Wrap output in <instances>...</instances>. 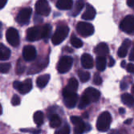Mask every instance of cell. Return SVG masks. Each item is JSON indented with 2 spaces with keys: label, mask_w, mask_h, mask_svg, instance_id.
Wrapping results in <instances>:
<instances>
[{
  "label": "cell",
  "mask_w": 134,
  "mask_h": 134,
  "mask_svg": "<svg viewBox=\"0 0 134 134\" xmlns=\"http://www.w3.org/2000/svg\"><path fill=\"white\" fill-rule=\"evenodd\" d=\"M83 117H85V118H88V113H83Z\"/></svg>",
  "instance_id": "f907efd6"
},
{
  "label": "cell",
  "mask_w": 134,
  "mask_h": 134,
  "mask_svg": "<svg viewBox=\"0 0 134 134\" xmlns=\"http://www.w3.org/2000/svg\"><path fill=\"white\" fill-rule=\"evenodd\" d=\"M83 94L88 97V99L89 100L90 102L98 101L100 100V92L97 89L94 88H86Z\"/></svg>",
  "instance_id": "5bb4252c"
},
{
  "label": "cell",
  "mask_w": 134,
  "mask_h": 134,
  "mask_svg": "<svg viewBox=\"0 0 134 134\" xmlns=\"http://www.w3.org/2000/svg\"><path fill=\"white\" fill-rule=\"evenodd\" d=\"M10 64L9 63H0V72L1 73H7L10 69Z\"/></svg>",
  "instance_id": "d6a6232c"
},
{
  "label": "cell",
  "mask_w": 134,
  "mask_h": 134,
  "mask_svg": "<svg viewBox=\"0 0 134 134\" xmlns=\"http://www.w3.org/2000/svg\"><path fill=\"white\" fill-rule=\"evenodd\" d=\"M13 87L19 91L21 94H27L32 88V81L31 79H26L24 81H15L13 83Z\"/></svg>",
  "instance_id": "ba28073f"
},
{
  "label": "cell",
  "mask_w": 134,
  "mask_h": 134,
  "mask_svg": "<svg viewBox=\"0 0 134 134\" xmlns=\"http://www.w3.org/2000/svg\"><path fill=\"white\" fill-rule=\"evenodd\" d=\"M85 3H84V0H77L74 7L72 8L71 11L70 12V15L71 16H77L80 12L82 10V9L83 8Z\"/></svg>",
  "instance_id": "44dd1931"
},
{
  "label": "cell",
  "mask_w": 134,
  "mask_h": 134,
  "mask_svg": "<svg viewBox=\"0 0 134 134\" xmlns=\"http://www.w3.org/2000/svg\"><path fill=\"white\" fill-rule=\"evenodd\" d=\"M96 14V12L94 7L91 6L90 4H87L86 10H84L83 14L82 15V19L85 20H92L95 18Z\"/></svg>",
  "instance_id": "ac0fdd59"
},
{
  "label": "cell",
  "mask_w": 134,
  "mask_h": 134,
  "mask_svg": "<svg viewBox=\"0 0 134 134\" xmlns=\"http://www.w3.org/2000/svg\"><path fill=\"white\" fill-rule=\"evenodd\" d=\"M20 131L21 132H31L33 134H38L40 132V129H21Z\"/></svg>",
  "instance_id": "8d00e7d4"
},
{
  "label": "cell",
  "mask_w": 134,
  "mask_h": 134,
  "mask_svg": "<svg viewBox=\"0 0 134 134\" xmlns=\"http://www.w3.org/2000/svg\"><path fill=\"white\" fill-rule=\"evenodd\" d=\"M90 103H91V102H90L89 100L88 99V97H87L86 96H85V95L83 94V95L81 96V97H80V100L78 107H79L80 109H83V108H86L87 106H88Z\"/></svg>",
  "instance_id": "4dcf8cb0"
},
{
  "label": "cell",
  "mask_w": 134,
  "mask_h": 134,
  "mask_svg": "<svg viewBox=\"0 0 134 134\" xmlns=\"http://www.w3.org/2000/svg\"><path fill=\"white\" fill-rule=\"evenodd\" d=\"M133 48L132 49V51H131V54H130V55H129V60L130 61H133V59H134V56H133Z\"/></svg>",
  "instance_id": "ee69618b"
},
{
  "label": "cell",
  "mask_w": 134,
  "mask_h": 134,
  "mask_svg": "<svg viewBox=\"0 0 134 134\" xmlns=\"http://www.w3.org/2000/svg\"><path fill=\"white\" fill-rule=\"evenodd\" d=\"M73 64V59L71 56H63L60 58L57 64V70L59 73L64 74L70 71Z\"/></svg>",
  "instance_id": "5b68a950"
},
{
  "label": "cell",
  "mask_w": 134,
  "mask_h": 134,
  "mask_svg": "<svg viewBox=\"0 0 134 134\" xmlns=\"http://www.w3.org/2000/svg\"><path fill=\"white\" fill-rule=\"evenodd\" d=\"M94 52L97 55V56H106L109 54L108 46L105 43H100L95 47Z\"/></svg>",
  "instance_id": "2e32d148"
},
{
  "label": "cell",
  "mask_w": 134,
  "mask_h": 134,
  "mask_svg": "<svg viewBox=\"0 0 134 134\" xmlns=\"http://www.w3.org/2000/svg\"><path fill=\"white\" fill-rule=\"evenodd\" d=\"M52 33V27L50 24L43 26H35L27 30V40L30 42L37 41L42 39H48Z\"/></svg>",
  "instance_id": "6da1fadb"
},
{
  "label": "cell",
  "mask_w": 134,
  "mask_h": 134,
  "mask_svg": "<svg viewBox=\"0 0 134 134\" xmlns=\"http://www.w3.org/2000/svg\"><path fill=\"white\" fill-rule=\"evenodd\" d=\"M31 12H32V10L30 7L23 8L19 12V14L16 17V21L19 24H21V25H25V24H27L30 21Z\"/></svg>",
  "instance_id": "8fae6325"
},
{
  "label": "cell",
  "mask_w": 134,
  "mask_h": 134,
  "mask_svg": "<svg viewBox=\"0 0 134 134\" xmlns=\"http://www.w3.org/2000/svg\"><path fill=\"white\" fill-rule=\"evenodd\" d=\"M47 65H48V58L47 57L42 59H39L30 66V68H28V71H27V74L33 75V74H36V73H39L43 69H44Z\"/></svg>",
  "instance_id": "8992f818"
},
{
  "label": "cell",
  "mask_w": 134,
  "mask_h": 134,
  "mask_svg": "<svg viewBox=\"0 0 134 134\" xmlns=\"http://www.w3.org/2000/svg\"><path fill=\"white\" fill-rule=\"evenodd\" d=\"M115 64V60L113 57H108V66L109 67H113Z\"/></svg>",
  "instance_id": "f35d334b"
},
{
  "label": "cell",
  "mask_w": 134,
  "mask_h": 134,
  "mask_svg": "<svg viewBox=\"0 0 134 134\" xmlns=\"http://www.w3.org/2000/svg\"><path fill=\"white\" fill-rule=\"evenodd\" d=\"M96 68L100 71H103L106 68L107 64V59L105 56H97L96 59Z\"/></svg>",
  "instance_id": "d4e9b609"
},
{
  "label": "cell",
  "mask_w": 134,
  "mask_h": 134,
  "mask_svg": "<svg viewBox=\"0 0 134 134\" xmlns=\"http://www.w3.org/2000/svg\"><path fill=\"white\" fill-rule=\"evenodd\" d=\"M127 4L129 7L133 8L134 7V0H127Z\"/></svg>",
  "instance_id": "b9f144b4"
},
{
  "label": "cell",
  "mask_w": 134,
  "mask_h": 134,
  "mask_svg": "<svg viewBox=\"0 0 134 134\" xmlns=\"http://www.w3.org/2000/svg\"><path fill=\"white\" fill-rule=\"evenodd\" d=\"M121 100H122V102L127 105L128 107L129 108H132L133 107V96L129 93H124L121 95Z\"/></svg>",
  "instance_id": "484cf974"
},
{
  "label": "cell",
  "mask_w": 134,
  "mask_h": 134,
  "mask_svg": "<svg viewBox=\"0 0 134 134\" xmlns=\"http://www.w3.org/2000/svg\"><path fill=\"white\" fill-rule=\"evenodd\" d=\"M36 13L39 15L48 16L51 12V7L47 0H38L35 4Z\"/></svg>",
  "instance_id": "30bf717a"
},
{
  "label": "cell",
  "mask_w": 134,
  "mask_h": 134,
  "mask_svg": "<svg viewBox=\"0 0 134 134\" xmlns=\"http://www.w3.org/2000/svg\"><path fill=\"white\" fill-rule=\"evenodd\" d=\"M78 76L81 82L83 83H86L89 80L91 76H90V73L88 71H83V70H78Z\"/></svg>",
  "instance_id": "83f0119b"
},
{
  "label": "cell",
  "mask_w": 134,
  "mask_h": 134,
  "mask_svg": "<svg viewBox=\"0 0 134 134\" xmlns=\"http://www.w3.org/2000/svg\"><path fill=\"white\" fill-rule=\"evenodd\" d=\"M11 104H12V105H14V106L19 105L20 104V98H19V96H17V95H14L13 97H12V99H11Z\"/></svg>",
  "instance_id": "d590c367"
},
{
  "label": "cell",
  "mask_w": 134,
  "mask_h": 134,
  "mask_svg": "<svg viewBox=\"0 0 134 134\" xmlns=\"http://www.w3.org/2000/svg\"><path fill=\"white\" fill-rule=\"evenodd\" d=\"M10 57V50L3 43H0V60H7Z\"/></svg>",
  "instance_id": "603a6c76"
},
{
  "label": "cell",
  "mask_w": 134,
  "mask_h": 134,
  "mask_svg": "<svg viewBox=\"0 0 134 134\" xmlns=\"http://www.w3.org/2000/svg\"><path fill=\"white\" fill-rule=\"evenodd\" d=\"M55 134H70V127L68 125H64L63 127L59 129L56 132Z\"/></svg>",
  "instance_id": "1f68e13d"
},
{
  "label": "cell",
  "mask_w": 134,
  "mask_h": 134,
  "mask_svg": "<svg viewBox=\"0 0 134 134\" xmlns=\"http://www.w3.org/2000/svg\"><path fill=\"white\" fill-rule=\"evenodd\" d=\"M71 121L74 125H79V124L83 122L82 118L80 116H71Z\"/></svg>",
  "instance_id": "836d02e7"
},
{
  "label": "cell",
  "mask_w": 134,
  "mask_h": 134,
  "mask_svg": "<svg viewBox=\"0 0 134 134\" xmlns=\"http://www.w3.org/2000/svg\"><path fill=\"white\" fill-rule=\"evenodd\" d=\"M50 80V75L48 74H45V75H42L40 76H39L36 80V84L40 88H43L44 87H46V85L48 83Z\"/></svg>",
  "instance_id": "cb8c5ba5"
},
{
  "label": "cell",
  "mask_w": 134,
  "mask_h": 134,
  "mask_svg": "<svg viewBox=\"0 0 134 134\" xmlns=\"http://www.w3.org/2000/svg\"><path fill=\"white\" fill-rule=\"evenodd\" d=\"M132 119H129V120H125V124H126V125H129V124H131V123H132Z\"/></svg>",
  "instance_id": "7dc6e473"
},
{
  "label": "cell",
  "mask_w": 134,
  "mask_h": 134,
  "mask_svg": "<svg viewBox=\"0 0 134 134\" xmlns=\"http://www.w3.org/2000/svg\"><path fill=\"white\" fill-rule=\"evenodd\" d=\"M120 28L127 34H133L134 31V19L133 15H127L120 23Z\"/></svg>",
  "instance_id": "9c48e42d"
},
{
  "label": "cell",
  "mask_w": 134,
  "mask_h": 134,
  "mask_svg": "<svg viewBox=\"0 0 134 134\" xmlns=\"http://www.w3.org/2000/svg\"><path fill=\"white\" fill-rule=\"evenodd\" d=\"M93 83L96 85H100L102 83V78L99 75V73H95L93 76Z\"/></svg>",
  "instance_id": "e575fe53"
},
{
  "label": "cell",
  "mask_w": 134,
  "mask_h": 134,
  "mask_svg": "<svg viewBox=\"0 0 134 134\" xmlns=\"http://www.w3.org/2000/svg\"><path fill=\"white\" fill-rule=\"evenodd\" d=\"M127 88H128V83H127V82L125 81V80H123L122 82H121V83H120V88H121V89H123V90H125V89H126Z\"/></svg>",
  "instance_id": "ab89813d"
},
{
  "label": "cell",
  "mask_w": 134,
  "mask_h": 134,
  "mask_svg": "<svg viewBox=\"0 0 134 134\" xmlns=\"http://www.w3.org/2000/svg\"><path fill=\"white\" fill-rule=\"evenodd\" d=\"M73 7V0H58L56 7L59 10H70Z\"/></svg>",
  "instance_id": "ffe728a7"
},
{
  "label": "cell",
  "mask_w": 134,
  "mask_h": 134,
  "mask_svg": "<svg viewBox=\"0 0 134 134\" xmlns=\"http://www.w3.org/2000/svg\"><path fill=\"white\" fill-rule=\"evenodd\" d=\"M64 96V102L67 108H73L78 101V95L76 93H68L63 94Z\"/></svg>",
  "instance_id": "4fadbf2b"
},
{
  "label": "cell",
  "mask_w": 134,
  "mask_h": 134,
  "mask_svg": "<svg viewBox=\"0 0 134 134\" xmlns=\"http://www.w3.org/2000/svg\"><path fill=\"white\" fill-rule=\"evenodd\" d=\"M25 64H24L23 61L22 60V59H19L17 61V64H16V68H15V71L17 75H22L23 73L25 71Z\"/></svg>",
  "instance_id": "f546056e"
},
{
  "label": "cell",
  "mask_w": 134,
  "mask_h": 134,
  "mask_svg": "<svg viewBox=\"0 0 134 134\" xmlns=\"http://www.w3.org/2000/svg\"><path fill=\"white\" fill-rule=\"evenodd\" d=\"M108 134H120V132L117 131V130H112Z\"/></svg>",
  "instance_id": "f6af8a7d"
},
{
  "label": "cell",
  "mask_w": 134,
  "mask_h": 134,
  "mask_svg": "<svg viewBox=\"0 0 134 134\" xmlns=\"http://www.w3.org/2000/svg\"><path fill=\"white\" fill-rule=\"evenodd\" d=\"M76 31L82 37H88L93 35L94 27L92 24L86 22H79L76 24Z\"/></svg>",
  "instance_id": "277c9868"
},
{
  "label": "cell",
  "mask_w": 134,
  "mask_h": 134,
  "mask_svg": "<svg viewBox=\"0 0 134 134\" xmlns=\"http://www.w3.org/2000/svg\"><path fill=\"white\" fill-rule=\"evenodd\" d=\"M81 64L86 69H91L94 66V61L92 55L88 53H84L81 56Z\"/></svg>",
  "instance_id": "e0dca14e"
},
{
  "label": "cell",
  "mask_w": 134,
  "mask_h": 134,
  "mask_svg": "<svg viewBox=\"0 0 134 134\" xmlns=\"http://www.w3.org/2000/svg\"><path fill=\"white\" fill-rule=\"evenodd\" d=\"M23 57L26 61H33L36 58V49L31 45H27L23 47Z\"/></svg>",
  "instance_id": "7c38bea8"
},
{
  "label": "cell",
  "mask_w": 134,
  "mask_h": 134,
  "mask_svg": "<svg viewBox=\"0 0 134 134\" xmlns=\"http://www.w3.org/2000/svg\"><path fill=\"white\" fill-rule=\"evenodd\" d=\"M79 83L76 78L71 77L68 80V83L67 86L63 89V94H68V93H76V91L78 89Z\"/></svg>",
  "instance_id": "9a60e30c"
},
{
  "label": "cell",
  "mask_w": 134,
  "mask_h": 134,
  "mask_svg": "<svg viewBox=\"0 0 134 134\" xmlns=\"http://www.w3.org/2000/svg\"><path fill=\"white\" fill-rule=\"evenodd\" d=\"M112 122V116L108 112H104L102 113L98 119H97L96 122V128L100 132H107Z\"/></svg>",
  "instance_id": "3957f363"
},
{
  "label": "cell",
  "mask_w": 134,
  "mask_h": 134,
  "mask_svg": "<svg viewBox=\"0 0 134 134\" xmlns=\"http://www.w3.org/2000/svg\"><path fill=\"white\" fill-rule=\"evenodd\" d=\"M3 113V108H2V105L0 104V115Z\"/></svg>",
  "instance_id": "681fc988"
},
{
  "label": "cell",
  "mask_w": 134,
  "mask_h": 134,
  "mask_svg": "<svg viewBox=\"0 0 134 134\" xmlns=\"http://www.w3.org/2000/svg\"><path fill=\"white\" fill-rule=\"evenodd\" d=\"M33 120L37 126H41L43 124V120H44V116L43 112L41 111H37L35 112L33 115Z\"/></svg>",
  "instance_id": "4316f807"
},
{
  "label": "cell",
  "mask_w": 134,
  "mask_h": 134,
  "mask_svg": "<svg viewBox=\"0 0 134 134\" xmlns=\"http://www.w3.org/2000/svg\"><path fill=\"white\" fill-rule=\"evenodd\" d=\"M6 38L9 44L12 47H18L20 43L19 35L18 31L14 27H10L7 30Z\"/></svg>",
  "instance_id": "52a82bcc"
},
{
  "label": "cell",
  "mask_w": 134,
  "mask_h": 134,
  "mask_svg": "<svg viewBox=\"0 0 134 134\" xmlns=\"http://www.w3.org/2000/svg\"><path fill=\"white\" fill-rule=\"evenodd\" d=\"M64 51H65L67 52H69V53H72L73 52V49H72V48H71V47H64Z\"/></svg>",
  "instance_id": "7bdbcfd3"
},
{
  "label": "cell",
  "mask_w": 134,
  "mask_h": 134,
  "mask_svg": "<svg viewBox=\"0 0 134 134\" xmlns=\"http://www.w3.org/2000/svg\"><path fill=\"white\" fill-rule=\"evenodd\" d=\"M49 120H50V126L52 128H59L61 125L62 120L61 118L59 117V116L56 113H52L49 115Z\"/></svg>",
  "instance_id": "7402d4cb"
},
{
  "label": "cell",
  "mask_w": 134,
  "mask_h": 134,
  "mask_svg": "<svg viewBox=\"0 0 134 134\" xmlns=\"http://www.w3.org/2000/svg\"><path fill=\"white\" fill-rule=\"evenodd\" d=\"M7 3V0H0V9H3Z\"/></svg>",
  "instance_id": "60d3db41"
},
{
  "label": "cell",
  "mask_w": 134,
  "mask_h": 134,
  "mask_svg": "<svg viewBox=\"0 0 134 134\" xmlns=\"http://www.w3.org/2000/svg\"><path fill=\"white\" fill-rule=\"evenodd\" d=\"M119 112H120V114H124V113H125V110L123 108H119Z\"/></svg>",
  "instance_id": "bcb514c9"
},
{
  "label": "cell",
  "mask_w": 134,
  "mask_h": 134,
  "mask_svg": "<svg viewBox=\"0 0 134 134\" xmlns=\"http://www.w3.org/2000/svg\"><path fill=\"white\" fill-rule=\"evenodd\" d=\"M69 28L66 24H59L58 25L54 35H52V42L54 45H59L68 36Z\"/></svg>",
  "instance_id": "7a4b0ae2"
},
{
  "label": "cell",
  "mask_w": 134,
  "mask_h": 134,
  "mask_svg": "<svg viewBox=\"0 0 134 134\" xmlns=\"http://www.w3.org/2000/svg\"><path fill=\"white\" fill-rule=\"evenodd\" d=\"M126 69L127 71L129 72V73H133V71H134V66H133V64H127L126 66Z\"/></svg>",
  "instance_id": "74e56055"
},
{
  "label": "cell",
  "mask_w": 134,
  "mask_h": 134,
  "mask_svg": "<svg viewBox=\"0 0 134 134\" xmlns=\"http://www.w3.org/2000/svg\"><path fill=\"white\" fill-rule=\"evenodd\" d=\"M70 41H71V45L74 47H76V48H80L83 46L82 40H80L75 34H72L71 35V40H70Z\"/></svg>",
  "instance_id": "f1b7e54d"
},
{
  "label": "cell",
  "mask_w": 134,
  "mask_h": 134,
  "mask_svg": "<svg viewBox=\"0 0 134 134\" xmlns=\"http://www.w3.org/2000/svg\"><path fill=\"white\" fill-rule=\"evenodd\" d=\"M125 66H126V62H125V60H123V61L121 62V67L125 68Z\"/></svg>",
  "instance_id": "c3c4849f"
},
{
  "label": "cell",
  "mask_w": 134,
  "mask_h": 134,
  "mask_svg": "<svg viewBox=\"0 0 134 134\" xmlns=\"http://www.w3.org/2000/svg\"><path fill=\"white\" fill-rule=\"evenodd\" d=\"M131 43H132V42L129 40H125L123 42L122 45L120 47V48L118 49V52H117V55L120 58H125L127 55L128 50H129V48L130 47Z\"/></svg>",
  "instance_id": "d6986e66"
}]
</instances>
